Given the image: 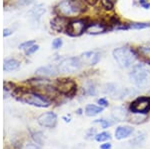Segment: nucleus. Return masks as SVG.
Listing matches in <instances>:
<instances>
[{
	"instance_id": "1",
	"label": "nucleus",
	"mask_w": 150,
	"mask_h": 149,
	"mask_svg": "<svg viewBox=\"0 0 150 149\" xmlns=\"http://www.w3.org/2000/svg\"><path fill=\"white\" fill-rule=\"evenodd\" d=\"M86 10V6L80 0H62L56 6L58 15L69 18L79 15Z\"/></svg>"
},
{
	"instance_id": "2",
	"label": "nucleus",
	"mask_w": 150,
	"mask_h": 149,
	"mask_svg": "<svg viewBox=\"0 0 150 149\" xmlns=\"http://www.w3.org/2000/svg\"><path fill=\"white\" fill-rule=\"evenodd\" d=\"M130 80L137 87L146 88L150 85V71L142 64H137L133 66L130 72Z\"/></svg>"
},
{
	"instance_id": "3",
	"label": "nucleus",
	"mask_w": 150,
	"mask_h": 149,
	"mask_svg": "<svg viewBox=\"0 0 150 149\" xmlns=\"http://www.w3.org/2000/svg\"><path fill=\"white\" fill-rule=\"evenodd\" d=\"M136 53L127 47H118L113 50V57L119 66L123 68L130 67L136 60Z\"/></svg>"
},
{
	"instance_id": "4",
	"label": "nucleus",
	"mask_w": 150,
	"mask_h": 149,
	"mask_svg": "<svg viewBox=\"0 0 150 149\" xmlns=\"http://www.w3.org/2000/svg\"><path fill=\"white\" fill-rule=\"evenodd\" d=\"M19 100H21V101H23L25 103H28V104H30V105H33V106H36V107L43 108V107H48L50 105V102L48 101L47 98L37 92L24 93V94L21 95Z\"/></svg>"
},
{
	"instance_id": "5",
	"label": "nucleus",
	"mask_w": 150,
	"mask_h": 149,
	"mask_svg": "<svg viewBox=\"0 0 150 149\" xmlns=\"http://www.w3.org/2000/svg\"><path fill=\"white\" fill-rule=\"evenodd\" d=\"M81 60L78 57H69L62 60L58 65V71L62 73H72L81 68Z\"/></svg>"
},
{
	"instance_id": "6",
	"label": "nucleus",
	"mask_w": 150,
	"mask_h": 149,
	"mask_svg": "<svg viewBox=\"0 0 150 149\" xmlns=\"http://www.w3.org/2000/svg\"><path fill=\"white\" fill-rule=\"evenodd\" d=\"M77 85L72 79L64 78V79H58L56 82V89L58 92L64 95H74L76 92Z\"/></svg>"
},
{
	"instance_id": "7",
	"label": "nucleus",
	"mask_w": 150,
	"mask_h": 149,
	"mask_svg": "<svg viewBox=\"0 0 150 149\" xmlns=\"http://www.w3.org/2000/svg\"><path fill=\"white\" fill-rule=\"evenodd\" d=\"M130 110L133 113L146 114L150 110V97L141 96L135 99L130 105Z\"/></svg>"
},
{
	"instance_id": "8",
	"label": "nucleus",
	"mask_w": 150,
	"mask_h": 149,
	"mask_svg": "<svg viewBox=\"0 0 150 149\" xmlns=\"http://www.w3.org/2000/svg\"><path fill=\"white\" fill-rule=\"evenodd\" d=\"M86 28L87 23L85 20H83V19H74V20L69 21L66 33L70 36H79L84 31H86Z\"/></svg>"
},
{
	"instance_id": "9",
	"label": "nucleus",
	"mask_w": 150,
	"mask_h": 149,
	"mask_svg": "<svg viewBox=\"0 0 150 149\" xmlns=\"http://www.w3.org/2000/svg\"><path fill=\"white\" fill-rule=\"evenodd\" d=\"M57 122V116L53 112H46V113L41 114L38 117V123L43 127H47V128H53L56 125Z\"/></svg>"
},
{
	"instance_id": "10",
	"label": "nucleus",
	"mask_w": 150,
	"mask_h": 149,
	"mask_svg": "<svg viewBox=\"0 0 150 149\" xmlns=\"http://www.w3.org/2000/svg\"><path fill=\"white\" fill-rule=\"evenodd\" d=\"M69 21L66 17L58 15L51 20V28L56 32H66L67 26H68Z\"/></svg>"
},
{
	"instance_id": "11",
	"label": "nucleus",
	"mask_w": 150,
	"mask_h": 149,
	"mask_svg": "<svg viewBox=\"0 0 150 149\" xmlns=\"http://www.w3.org/2000/svg\"><path fill=\"white\" fill-rule=\"evenodd\" d=\"M107 30V26L102 22H92L87 24L86 31L89 34H100Z\"/></svg>"
},
{
	"instance_id": "12",
	"label": "nucleus",
	"mask_w": 150,
	"mask_h": 149,
	"mask_svg": "<svg viewBox=\"0 0 150 149\" xmlns=\"http://www.w3.org/2000/svg\"><path fill=\"white\" fill-rule=\"evenodd\" d=\"M58 68L53 65L42 66L36 70V74L39 76H54L57 74Z\"/></svg>"
},
{
	"instance_id": "13",
	"label": "nucleus",
	"mask_w": 150,
	"mask_h": 149,
	"mask_svg": "<svg viewBox=\"0 0 150 149\" xmlns=\"http://www.w3.org/2000/svg\"><path fill=\"white\" fill-rule=\"evenodd\" d=\"M101 55L99 52L96 51H89V52H85L84 54H82V58H83L85 61H88L89 64L91 65H95L99 62L100 60Z\"/></svg>"
},
{
	"instance_id": "14",
	"label": "nucleus",
	"mask_w": 150,
	"mask_h": 149,
	"mask_svg": "<svg viewBox=\"0 0 150 149\" xmlns=\"http://www.w3.org/2000/svg\"><path fill=\"white\" fill-rule=\"evenodd\" d=\"M133 132V128L130 126H120L116 129L115 131V137L118 140H121V139H124L128 137Z\"/></svg>"
},
{
	"instance_id": "15",
	"label": "nucleus",
	"mask_w": 150,
	"mask_h": 149,
	"mask_svg": "<svg viewBox=\"0 0 150 149\" xmlns=\"http://www.w3.org/2000/svg\"><path fill=\"white\" fill-rule=\"evenodd\" d=\"M105 93L109 94L112 96L113 98H115L116 96H122L123 93L125 92V90H121L118 88V86L116 84H113V83H109L106 85V88H105Z\"/></svg>"
},
{
	"instance_id": "16",
	"label": "nucleus",
	"mask_w": 150,
	"mask_h": 149,
	"mask_svg": "<svg viewBox=\"0 0 150 149\" xmlns=\"http://www.w3.org/2000/svg\"><path fill=\"white\" fill-rule=\"evenodd\" d=\"M112 117L117 121H124L126 119V110L122 107H115L112 110Z\"/></svg>"
},
{
	"instance_id": "17",
	"label": "nucleus",
	"mask_w": 150,
	"mask_h": 149,
	"mask_svg": "<svg viewBox=\"0 0 150 149\" xmlns=\"http://www.w3.org/2000/svg\"><path fill=\"white\" fill-rule=\"evenodd\" d=\"M20 63L15 59H7L4 61V65H3V70L8 72V71H13L16 70L18 68Z\"/></svg>"
},
{
	"instance_id": "18",
	"label": "nucleus",
	"mask_w": 150,
	"mask_h": 149,
	"mask_svg": "<svg viewBox=\"0 0 150 149\" xmlns=\"http://www.w3.org/2000/svg\"><path fill=\"white\" fill-rule=\"evenodd\" d=\"M103 111V107L101 106H96V105H92V104H89L87 105L86 108H85V114L87 116H95L99 113Z\"/></svg>"
},
{
	"instance_id": "19",
	"label": "nucleus",
	"mask_w": 150,
	"mask_h": 149,
	"mask_svg": "<svg viewBox=\"0 0 150 149\" xmlns=\"http://www.w3.org/2000/svg\"><path fill=\"white\" fill-rule=\"evenodd\" d=\"M31 15L34 19H39L43 14L45 13V7L42 5V4H39V5H36L34 8L31 10Z\"/></svg>"
},
{
	"instance_id": "20",
	"label": "nucleus",
	"mask_w": 150,
	"mask_h": 149,
	"mask_svg": "<svg viewBox=\"0 0 150 149\" xmlns=\"http://www.w3.org/2000/svg\"><path fill=\"white\" fill-rule=\"evenodd\" d=\"M146 117L144 116V114H139V113H133L130 117H128V121L133 122L135 124H139L141 122H143Z\"/></svg>"
},
{
	"instance_id": "21",
	"label": "nucleus",
	"mask_w": 150,
	"mask_h": 149,
	"mask_svg": "<svg viewBox=\"0 0 150 149\" xmlns=\"http://www.w3.org/2000/svg\"><path fill=\"white\" fill-rule=\"evenodd\" d=\"M110 137L111 136L109 132H101V133H99L95 136V139L98 142H103V141L109 140Z\"/></svg>"
},
{
	"instance_id": "22",
	"label": "nucleus",
	"mask_w": 150,
	"mask_h": 149,
	"mask_svg": "<svg viewBox=\"0 0 150 149\" xmlns=\"http://www.w3.org/2000/svg\"><path fill=\"white\" fill-rule=\"evenodd\" d=\"M150 27V23H144V22H138V23H132L129 25V28L132 29H145V28Z\"/></svg>"
},
{
	"instance_id": "23",
	"label": "nucleus",
	"mask_w": 150,
	"mask_h": 149,
	"mask_svg": "<svg viewBox=\"0 0 150 149\" xmlns=\"http://www.w3.org/2000/svg\"><path fill=\"white\" fill-rule=\"evenodd\" d=\"M101 6L106 10H112L114 7V2L112 0H101Z\"/></svg>"
},
{
	"instance_id": "24",
	"label": "nucleus",
	"mask_w": 150,
	"mask_h": 149,
	"mask_svg": "<svg viewBox=\"0 0 150 149\" xmlns=\"http://www.w3.org/2000/svg\"><path fill=\"white\" fill-rule=\"evenodd\" d=\"M144 139H145L144 134H140V135H137L134 139H132L130 142H131L133 145H140V144L144 141Z\"/></svg>"
},
{
	"instance_id": "25",
	"label": "nucleus",
	"mask_w": 150,
	"mask_h": 149,
	"mask_svg": "<svg viewBox=\"0 0 150 149\" xmlns=\"http://www.w3.org/2000/svg\"><path fill=\"white\" fill-rule=\"evenodd\" d=\"M34 43H35L34 40H29V41H25V42L21 43V44L19 45V48H20V49L27 50L29 47H31L32 45H34Z\"/></svg>"
},
{
	"instance_id": "26",
	"label": "nucleus",
	"mask_w": 150,
	"mask_h": 149,
	"mask_svg": "<svg viewBox=\"0 0 150 149\" xmlns=\"http://www.w3.org/2000/svg\"><path fill=\"white\" fill-rule=\"evenodd\" d=\"M33 139L35 140L36 143L40 144V145L43 144V136H42V133H41V132H36V133L33 134Z\"/></svg>"
},
{
	"instance_id": "27",
	"label": "nucleus",
	"mask_w": 150,
	"mask_h": 149,
	"mask_svg": "<svg viewBox=\"0 0 150 149\" xmlns=\"http://www.w3.org/2000/svg\"><path fill=\"white\" fill-rule=\"evenodd\" d=\"M86 92H87V94H89V95L96 94V88H95V86H94V84L88 83V85H87V87H86Z\"/></svg>"
},
{
	"instance_id": "28",
	"label": "nucleus",
	"mask_w": 150,
	"mask_h": 149,
	"mask_svg": "<svg viewBox=\"0 0 150 149\" xmlns=\"http://www.w3.org/2000/svg\"><path fill=\"white\" fill-rule=\"evenodd\" d=\"M95 122L96 123H100L102 128H107V127H109L110 125H112V122H109L108 120H105V119H97Z\"/></svg>"
},
{
	"instance_id": "29",
	"label": "nucleus",
	"mask_w": 150,
	"mask_h": 149,
	"mask_svg": "<svg viewBox=\"0 0 150 149\" xmlns=\"http://www.w3.org/2000/svg\"><path fill=\"white\" fill-rule=\"evenodd\" d=\"M62 46V39L61 38H56V39L53 40L52 42V47L54 49H59Z\"/></svg>"
},
{
	"instance_id": "30",
	"label": "nucleus",
	"mask_w": 150,
	"mask_h": 149,
	"mask_svg": "<svg viewBox=\"0 0 150 149\" xmlns=\"http://www.w3.org/2000/svg\"><path fill=\"white\" fill-rule=\"evenodd\" d=\"M39 49V46L38 45H32L31 47H29L27 50H26V54L27 55H30V54H33L34 52H36L37 50Z\"/></svg>"
},
{
	"instance_id": "31",
	"label": "nucleus",
	"mask_w": 150,
	"mask_h": 149,
	"mask_svg": "<svg viewBox=\"0 0 150 149\" xmlns=\"http://www.w3.org/2000/svg\"><path fill=\"white\" fill-rule=\"evenodd\" d=\"M97 102H98L99 106H101V107H106L108 105V101L105 98H100V99H98Z\"/></svg>"
},
{
	"instance_id": "32",
	"label": "nucleus",
	"mask_w": 150,
	"mask_h": 149,
	"mask_svg": "<svg viewBox=\"0 0 150 149\" xmlns=\"http://www.w3.org/2000/svg\"><path fill=\"white\" fill-rule=\"evenodd\" d=\"M140 4H141V6L144 7L145 9L150 8V2H148V0H140Z\"/></svg>"
},
{
	"instance_id": "33",
	"label": "nucleus",
	"mask_w": 150,
	"mask_h": 149,
	"mask_svg": "<svg viewBox=\"0 0 150 149\" xmlns=\"http://www.w3.org/2000/svg\"><path fill=\"white\" fill-rule=\"evenodd\" d=\"M85 3H87L88 5H90V6H94L96 3L98 2V0H83Z\"/></svg>"
},
{
	"instance_id": "34",
	"label": "nucleus",
	"mask_w": 150,
	"mask_h": 149,
	"mask_svg": "<svg viewBox=\"0 0 150 149\" xmlns=\"http://www.w3.org/2000/svg\"><path fill=\"white\" fill-rule=\"evenodd\" d=\"M11 34H12V30L9 29V28H5V29L3 30V36H4V37H7V36H9Z\"/></svg>"
},
{
	"instance_id": "35",
	"label": "nucleus",
	"mask_w": 150,
	"mask_h": 149,
	"mask_svg": "<svg viewBox=\"0 0 150 149\" xmlns=\"http://www.w3.org/2000/svg\"><path fill=\"white\" fill-rule=\"evenodd\" d=\"M23 149H39L38 146H36L35 144H27Z\"/></svg>"
},
{
	"instance_id": "36",
	"label": "nucleus",
	"mask_w": 150,
	"mask_h": 149,
	"mask_svg": "<svg viewBox=\"0 0 150 149\" xmlns=\"http://www.w3.org/2000/svg\"><path fill=\"white\" fill-rule=\"evenodd\" d=\"M100 148H101V149H110V148H111V144H110V143H105V144H102Z\"/></svg>"
},
{
	"instance_id": "37",
	"label": "nucleus",
	"mask_w": 150,
	"mask_h": 149,
	"mask_svg": "<svg viewBox=\"0 0 150 149\" xmlns=\"http://www.w3.org/2000/svg\"><path fill=\"white\" fill-rule=\"evenodd\" d=\"M77 113H78V114H81V109H78V110H77Z\"/></svg>"
},
{
	"instance_id": "38",
	"label": "nucleus",
	"mask_w": 150,
	"mask_h": 149,
	"mask_svg": "<svg viewBox=\"0 0 150 149\" xmlns=\"http://www.w3.org/2000/svg\"><path fill=\"white\" fill-rule=\"evenodd\" d=\"M149 93H150V91H149Z\"/></svg>"
}]
</instances>
